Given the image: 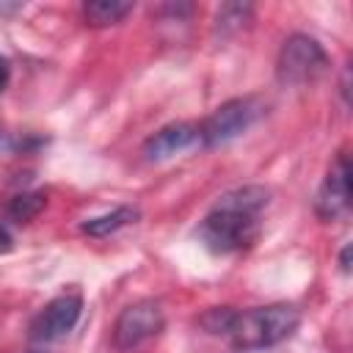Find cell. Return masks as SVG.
I'll list each match as a JSON object with an SVG mask.
<instances>
[{"mask_svg":"<svg viewBox=\"0 0 353 353\" xmlns=\"http://www.w3.org/2000/svg\"><path fill=\"white\" fill-rule=\"evenodd\" d=\"M14 248V237L8 234V229L0 223V254H8Z\"/></svg>","mask_w":353,"mask_h":353,"instance_id":"obj_14","label":"cell"},{"mask_svg":"<svg viewBox=\"0 0 353 353\" xmlns=\"http://www.w3.org/2000/svg\"><path fill=\"white\" fill-rule=\"evenodd\" d=\"M33 353H47V350H33Z\"/></svg>","mask_w":353,"mask_h":353,"instance_id":"obj_17","label":"cell"},{"mask_svg":"<svg viewBox=\"0 0 353 353\" xmlns=\"http://www.w3.org/2000/svg\"><path fill=\"white\" fill-rule=\"evenodd\" d=\"M80 314H83V298L80 295H74V292L58 295L30 323V339L41 342V345L58 342V339H63L77 325Z\"/></svg>","mask_w":353,"mask_h":353,"instance_id":"obj_6","label":"cell"},{"mask_svg":"<svg viewBox=\"0 0 353 353\" xmlns=\"http://www.w3.org/2000/svg\"><path fill=\"white\" fill-rule=\"evenodd\" d=\"M135 3L130 0H91L83 6V17L91 28H108V25H119L127 14H132Z\"/></svg>","mask_w":353,"mask_h":353,"instance_id":"obj_9","label":"cell"},{"mask_svg":"<svg viewBox=\"0 0 353 353\" xmlns=\"http://www.w3.org/2000/svg\"><path fill=\"white\" fill-rule=\"evenodd\" d=\"M339 265H342V270H345V273L350 270V245H345V248H342V256H339Z\"/></svg>","mask_w":353,"mask_h":353,"instance_id":"obj_16","label":"cell"},{"mask_svg":"<svg viewBox=\"0 0 353 353\" xmlns=\"http://www.w3.org/2000/svg\"><path fill=\"white\" fill-rule=\"evenodd\" d=\"M347 207H350V163L347 154H336L317 190L314 210L323 221H336L339 215L347 212Z\"/></svg>","mask_w":353,"mask_h":353,"instance_id":"obj_7","label":"cell"},{"mask_svg":"<svg viewBox=\"0 0 353 353\" xmlns=\"http://www.w3.org/2000/svg\"><path fill=\"white\" fill-rule=\"evenodd\" d=\"M201 149V132L199 124H188V121H174L163 130H157L154 135L146 138L143 143V157L149 163H165L176 154Z\"/></svg>","mask_w":353,"mask_h":353,"instance_id":"obj_8","label":"cell"},{"mask_svg":"<svg viewBox=\"0 0 353 353\" xmlns=\"http://www.w3.org/2000/svg\"><path fill=\"white\" fill-rule=\"evenodd\" d=\"M262 102L256 97H237L223 102L221 108H215L201 124V146H223L234 138H240L248 127H254V121L262 116Z\"/></svg>","mask_w":353,"mask_h":353,"instance_id":"obj_4","label":"cell"},{"mask_svg":"<svg viewBox=\"0 0 353 353\" xmlns=\"http://www.w3.org/2000/svg\"><path fill=\"white\" fill-rule=\"evenodd\" d=\"M251 14H254V8L248 3H226L215 14V30L223 36L237 33L240 28H245V22H251Z\"/></svg>","mask_w":353,"mask_h":353,"instance_id":"obj_11","label":"cell"},{"mask_svg":"<svg viewBox=\"0 0 353 353\" xmlns=\"http://www.w3.org/2000/svg\"><path fill=\"white\" fill-rule=\"evenodd\" d=\"M163 328H165L163 306L152 298H143L119 312V317L113 323V345L119 350H135L143 342L154 339Z\"/></svg>","mask_w":353,"mask_h":353,"instance_id":"obj_5","label":"cell"},{"mask_svg":"<svg viewBox=\"0 0 353 353\" xmlns=\"http://www.w3.org/2000/svg\"><path fill=\"white\" fill-rule=\"evenodd\" d=\"M270 201V190L262 185H243L226 190L199 226V240L212 254H237L256 243L262 229V210Z\"/></svg>","mask_w":353,"mask_h":353,"instance_id":"obj_1","label":"cell"},{"mask_svg":"<svg viewBox=\"0 0 353 353\" xmlns=\"http://www.w3.org/2000/svg\"><path fill=\"white\" fill-rule=\"evenodd\" d=\"M6 83H8V61L0 58V91L6 88Z\"/></svg>","mask_w":353,"mask_h":353,"instance_id":"obj_15","label":"cell"},{"mask_svg":"<svg viewBox=\"0 0 353 353\" xmlns=\"http://www.w3.org/2000/svg\"><path fill=\"white\" fill-rule=\"evenodd\" d=\"M44 204H47L44 193H19V196H14L8 201V215L17 223H28V221H33L44 210Z\"/></svg>","mask_w":353,"mask_h":353,"instance_id":"obj_12","label":"cell"},{"mask_svg":"<svg viewBox=\"0 0 353 353\" xmlns=\"http://www.w3.org/2000/svg\"><path fill=\"white\" fill-rule=\"evenodd\" d=\"M325 69H328V55L314 36L292 33L284 39L276 61V77L281 85L303 88L314 83L320 74H325Z\"/></svg>","mask_w":353,"mask_h":353,"instance_id":"obj_3","label":"cell"},{"mask_svg":"<svg viewBox=\"0 0 353 353\" xmlns=\"http://www.w3.org/2000/svg\"><path fill=\"white\" fill-rule=\"evenodd\" d=\"M234 317H237V309H232V306H212V309H207L199 317V325L207 334H212V336H229Z\"/></svg>","mask_w":353,"mask_h":353,"instance_id":"obj_13","label":"cell"},{"mask_svg":"<svg viewBox=\"0 0 353 353\" xmlns=\"http://www.w3.org/2000/svg\"><path fill=\"white\" fill-rule=\"evenodd\" d=\"M298 325H301V312L292 303H270V306L237 312L226 339L240 353L265 350L292 336Z\"/></svg>","mask_w":353,"mask_h":353,"instance_id":"obj_2","label":"cell"},{"mask_svg":"<svg viewBox=\"0 0 353 353\" xmlns=\"http://www.w3.org/2000/svg\"><path fill=\"white\" fill-rule=\"evenodd\" d=\"M138 207H116L113 212H105V215H99V218H91V221H85L80 229L85 232V234H91V237H108V234H113V232H119L121 226H127V223H135L138 221Z\"/></svg>","mask_w":353,"mask_h":353,"instance_id":"obj_10","label":"cell"}]
</instances>
